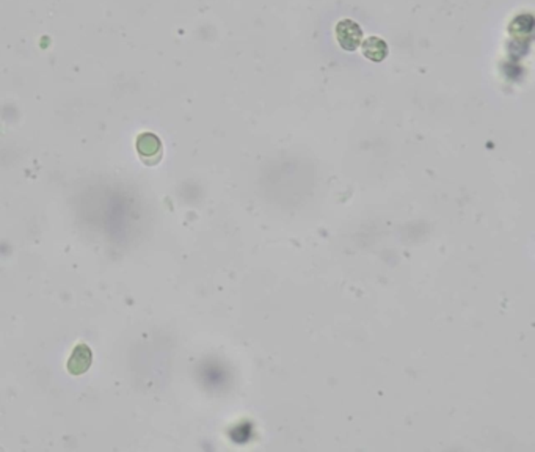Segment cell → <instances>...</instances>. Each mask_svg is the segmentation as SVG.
<instances>
[{
    "label": "cell",
    "mask_w": 535,
    "mask_h": 452,
    "mask_svg": "<svg viewBox=\"0 0 535 452\" xmlns=\"http://www.w3.org/2000/svg\"><path fill=\"white\" fill-rule=\"evenodd\" d=\"M336 38L339 46L348 50V52H353L360 47L361 41H363V30L358 23H355L352 19H342L336 25Z\"/></svg>",
    "instance_id": "6da1fadb"
},
{
    "label": "cell",
    "mask_w": 535,
    "mask_h": 452,
    "mask_svg": "<svg viewBox=\"0 0 535 452\" xmlns=\"http://www.w3.org/2000/svg\"><path fill=\"white\" fill-rule=\"evenodd\" d=\"M363 54L370 62H383L388 57V45L379 37H369L363 42Z\"/></svg>",
    "instance_id": "7a4b0ae2"
}]
</instances>
